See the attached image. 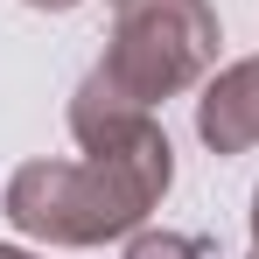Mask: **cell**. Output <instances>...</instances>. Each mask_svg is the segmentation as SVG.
I'll use <instances>...</instances> for the list:
<instances>
[{"label":"cell","instance_id":"cell-5","mask_svg":"<svg viewBox=\"0 0 259 259\" xmlns=\"http://www.w3.org/2000/svg\"><path fill=\"white\" fill-rule=\"evenodd\" d=\"M28 7H42V14H70V7H84V0H28Z\"/></svg>","mask_w":259,"mask_h":259},{"label":"cell","instance_id":"cell-6","mask_svg":"<svg viewBox=\"0 0 259 259\" xmlns=\"http://www.w3.org/2000/svg\"><path fill=\"white\" fill-rule=\"evenodd\" d=\"M0 259H35V252H21V245H0Z\"/></svg>","mask_w":259,"mask_h":259},{"label":"cell","instance_id":"cell-3","mask_svg":"<svg viewBox=\"0 0 259 259\" xmlns=\"http://www.w3.org/2000/svg\"><path fill=\"white\" fill-rule=\"evenodd\" d=\"M196 133L210 154H245L259 147V56H238L224 63L203 98H196Z\"/></svg>","mask_w":259,"mask_h":259},{"label":"cell","instance_id":"cell-7","mask_svg":"<svg viewBox=\"0 0 259 259\" xmlns=\"http://www.w3.org/2000/svg\"><path fill=\"white\" fill-rule=\"evenodd\" d=\"M252 245H259V189H252Z\"/></svg>","mask_w":259,"mask_h":259},{"label":"cell","instance_id":"cell-4","mask_svg":"<svg viewBox=\"0 0 259 259\" xmlns=\"http://www.w3.org/2000/svg\"><path fill=\"white\" fill-rule=\"evenodd\" d=\"M126 259H210V245L196 238V231H133L126 238Z\"/></svg>","mask_w":259,"mask_h":259},{"label":"cell","instance_id":"cell-1","mask_svg":"<svg viewBox=\"0 0 259 259\" xmlns=\"http://www.w3.org/2000/svg\"><path fill=\"white\" fill-rule=\"evenodd\" d=\"M175 182V147L161 119L119 133L105 147H84V161H21L7 175L0 210L14 231L42 245H105L147 224V210Z\"/></svg>","mask_w":259,"mask_h":259},{"label":"cell","instance_id":"cell-8","mask_svg":"<svg viewBox=\"0 0 259 259\" xmlns=\"http://www.w3.org/2000/svg\"><path fill=\"white\" fill-rule=\"evenodd\" d=\"M112 7H119V0H112Z\"/></svg>","mask_w":259,"mask_h":259},{"label":"cell","instance_id":"cell-9","mask_svg":"<svg viewBox=\"0 0 259 259\" xmlns=\"http://www.w3.org/2000/svg\"><path fill=\"white\" fill-rule=\"evenodd\" d=\"M252 259H259V252H252Z\"/></svg>","mask_w":259,"mask_h":259},{"label":"cell","instance_id":"cell-2","mask_svg":"<svg viewBox=\"0 0 259 259\" xmlns=\"http://www.w3.org/2000/svg\"><path fill=\"white\" fill-rule=\"evenodd\" d=\"M217 7L210 0H119L112 49L98 56V70L140 105H168L175 91L203 84L217 63Z\"/></svg>","mask_w":259,"mask_h":259}]
</instances>
